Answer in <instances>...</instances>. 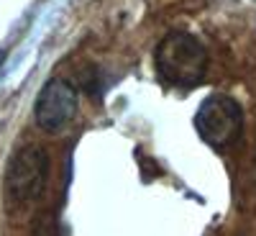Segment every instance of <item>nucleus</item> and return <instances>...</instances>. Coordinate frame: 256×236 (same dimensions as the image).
I'll list each match as a JSON object with an SVG mask.
<instances>
[{"instance_id":"nucleus-3","label":"nucleus","mask_w":256,"mask_h":236,"mask_svg":"<svg viewBox=\"0 0 256 236\" xmlns=\"http://www.w3.org/2000/svg\"><path fill=\"white\" fill-rule=\"evenodd\" d=\"M195 128H198V134L202 136V141H208L210 146H216V149H226V146H230L241 136L244 111H241V105L233 98L216 93V95L205 98L202 105L198 108Z\"/></svg>"},{"instance_id":"nucleus-4","label":"nucleus","mask_w":256,"mask_h":236,"mask_svg":"<svg viewBox=\"0 0 256 236\" xmlns=\"http://www.w3.org/2000/svg\"><path fill=\"white\" fill-rule=\"evenodd\" d=\"M77 113V93L67 80H49L36 98V123L44 131H59Z\"/></svg>"},{"instance_id":"nucleus-2","label":"nucleus","mask_w":256,"mask_h":236,"mask_svg":"<svg viewBox=\"0 0 256 236\" xmlns=\"http://www.w3.org/2000/svg\"><path fill=\"white\" fill-rule=\"evenodd\" d=\"M46 180H49V154L41 146L28 144V146H20L8 162L6 192L18 205L34 203L36 198H41Z\"/></svg>"},{"instance_id":"nucleus-1","label":"nucleus","mask_w":256,"mask_h":236,"mask_svg":"<svg viewBox=\"0 0 256 236\" xmlns=\"http://www.w3.org/2000/svg\"><path fill=\"white\" fill-rule=\"evenodd\" d=\"M156 72L166 85L195 88L208 72V49L187 31H169L154 54Z\"/></svg>"}]
</instances>
